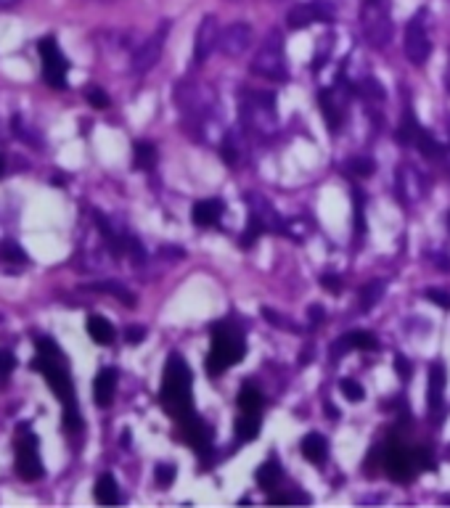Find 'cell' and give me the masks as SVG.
<instances>
[{"instance_id": "43", "label": "cell", "mask_w": 450, "mask_h": 508, "mask_svg": "<svg viewBox=\"0 0 450 508\" xmlns=\"http://www.w3.org/2000/svg\"><path fill=\"white\" fill-rule=\"evenodd\" d=\"M394 370H397V376H400V379H411L413 363L408 361L405 355H397V358H394Z\"/></svg>"}, {"instance_id": "47", "label": "cell", "mask_w": 450, "mask_h": 508, "mask_svg": "<svg viewBox=\"0 0 450 508\" xmlns=\"http://www.w3.org/2000/svg\"><path fill=\"white\" fill-rule=\"evenodd\" d=\"M323 315H326V310H323V307H320V305H313V307H310V323L318 326L320 321H323Z\"/></svg>"}, {"instance_id": "53", "label": "cell", "mask_w": 450, "mask_h": 508, "mask_svg": "<svg viewBox=\"0 0 450 508\" xmlns=\"http://www.w3.org/2000/svg\"><path fill=\"white\" fill-rule=\"evenodd\" d=\"M448 225H450V214H448Z\"/></svg>"}, {"instance_id": "45", "label": "cell", "mask_w": 450, "mask_h": 508, "mask_svg": "<svg viewBox=\"0 0 450 508\" xmlns=\"http://www.w3.org/2000/svg\"><path fill=\"white\" fill-rule=\"evenodd\" d=\"M125 339H127V344H141L143 339H146V328H143V326H130V328L125 331Z\"/></svg>"}, {"instance_id": "15", "label": "cell", "mask_w": 450, "mask_h": 508, "mask_svg": "<svg viewBox=\"0 0 450 508\" xmlns=\"http://www.w3.org/2000/svg\"><path fill=\"white\" fill-rule=\"evenodd\" d=\"M220 43V27H217V19L215 16H204L202 19V24H199V32H197V43H194V61L202 64L206 61L215 46Z\"/></svg>"}, {"instance_id": "34", "label": "cell", "mask_w": 450, "mask_h": 508, "mask_svg": "<svg viewBox=\"0 0 450 508\" xmlns=\"http://www.w3.org/2000/svg\"><path fill=\"white\" fill-rule=\"evenodd\" d=\"M0 257L9 259V262H27V252L21 249L19 244H14V241H3L0 244Z\"/></svg>"}, {"instance_id": "41", "label": "cell", "mask_w": 450, "mask_h": 508, "mask_svg": "<svg viewBox=\"0 0 450 508\" xmlns=\"http://www.w3.org/2000/svg\"><path fill=\"white\" fill-rule=\"evenodd\" d=\"M223 159L228 162V165H236L239 162V140L234 138V133H228L223 140Z\"/></svg>"}, {"instance_id": "38", "label": "cell", "mask_w": 450, "mask_h": 508, "mask_svg": "<svg viewBox=\"0 0 450 508\" xmlns=\"http://www.w3.org/2000/svg\"><path fill=\"white\" fill-rule=\"evenodd\" d=\"M85 95H88V101H90V106H95V109H109L112 106V101H109V95L98 88V85H90L88 90H85Z\"/></svg>"}, {"instance_id": "24", "label": "cell", "mask_w": 450, "mask_h": 508, "mask_svg": "<svg viewBox=\"0 0 450 508\" xmlns=\"http://www.w3.org/2000/svg\"><path fill=\"white\" fill-rule=\"evenodd\" d=\"M442 389H445V368H442V363H431V368H429V408L431 410H440Z\"/></svg>"}, {"instance_id": "19", "label": "cell", "mask_w": 450, "mask_h": 508, "mask_svg": "<svg viewBox=\"0 0 450 508\" xmlns=\"http://www.w3.org/2000/svg\"><path fill=\"white\" fill-rule=\"evenodd\" d=\"M117 392V370L114 368H103L98 370V376L93 381V398L98 408H109Z\"/></svg>"}, {"instance_id": "37", "label": "cell", "mask_w": 450, "mask_h": 508, "mask_svg": "<svg viewBox=\"0 0 450 508\" xmlns=\"http://www.w3.org/2000/svg\"><path fill=\"white\" fill-rule=\"evenodd\" d=\"M352 204H355V236H366V214H363V196L360 191L352 194Z\"/></svg>"}, {"instance_id": "23", "label": "cell", "mask_w": 450, "mask_h": 508, "mask_svg": "<svg viewBox=\"0 0 450 508\" xmlns=\"http://www.w3.org/2000/svg\"><path fill=\"white\" fill-rule=\"evenodd\" d=\"M95 500L101 503V506H117L120 503V487H117V482H114L112 474H101L98 482H95Z\"/></svg>"}, {"instance_id": "31", "label": "cell", "mask_w": 450, "mask_h": 508, "mask_svg": "<svg viewBox=\"0 0 450 508\" xmlns=\"http://www.w3.org/2000/svg\"><path fill=\"white\" fill-rule=\"evenodd\" d=\"M413 143L419 146V151H422V154H424L427 159H437V157L442 154V151H440V148H442L440 143L431 138L429 133H424V130L419 133V135H416V140H413Z\"/></svg>"}, {"instance_id": "17", "label": "cell", "mask_w": 450, "mask_h": 508, "mask_svg": "<svg viewBox=\"0 0 450 508\" xmlns=\"http://www.w3.org/2000/svg\"><path fill=\"white\" fill-rule=\"evenodd\" d=\"M422 191H424V180L422 175H419V170L411 165H400V170H397V194H400V199L408 204L419 202Z\"/></svg>"}, {"instance_id": "4", "label": "cell", "mask_w": 450, "mask_h": 508, "mask_svg": "<svg viewBox=\"0 0 450 508\" xmlns=\"http://www.w3.org/2000/svg\"><path fill=\"white\" fill-rule=\"evenodd\" d=\"M252 72L257 77L273 80V83H283L289 77L286 46H283V35L278 29H271L263 43H260V48H257V53L252 58Z\"/></svg>"}, {"instance_id": "6", "label": "cell", "mask_w": 450, "mask_h": 508, "mask_svg": "<svg viewBox=\"0 0 450 508\" xmlns=\"http://www.w3.org/2000/svg\"><path fill=\"white\" fill-rule=\"evenodd\" d=\"M40 58H43V77L51 88L56 90H64L66 88V72H69V61L66 56L61 53V48L53 37H43L38 43Z\"/></svg>"}, {"instance_id": "32", "label": "cell", "mask_w": 450, "mask_h": 508, "mask_svg": "<svg viewBox=\"0 0 450 508\" xmlns=\"http://www.w3.org/2000/svg\"><path fill=\"white\" fill-rule=\"evenodd\" d=\"M345 167H347V172H352V175H357V177H371L376 170L374 159H368V157H352V159H347V165Z\"/></svg>"}, {"instance_id": "5", "label": "cell", "mask_w": 450, "mask_h": 508, "mask_svg": "<svg viewBox=\"0 0 450 508\" xmlns=\"http://www.w3.org/2000/svg\"><path fill=\"white\" fill-rule=\"evenodd\" d=\"M241 120L254 135L260 138H273L278 133V114H276V101L273 93H244L241 101Z\"/></svg>"}, {"instance_id": "10", "label": "cell", "mask_w": 450, "mask_h": 508, "mask_svg": "<svg viewBox=\"0 0 450 508\" xmlns=\"http://www.w3.org/2000/svg\"><path fill=\"white\" fill-rule=\"evenodd\" d=\"M16 472L24 482H35L43 477V461H40L35 435H24L16 445Z\"/></svg>"}, {"instance_id": "3", "label": "cell", "mask_w": 450, "mask_h": 508, "mask_svg": "<svg viewBox=\"0 0 450 508\" xmlns=\"http://www.w3.org/2000/svg\"><path fill=\"white\" fill-rule=\"evenodd\" d=\"M360 32H363L368 46L376 48V51L389 46V40L394 35L389 0H363V6H360Z\"/></svg>"}, {"instance_id": "35", "label": "cell", "mask_w": 450, "mask_h": 508, "mask_svg": "<svg viewBox=\"0 0 450 508\" xmlns=\"http://www.w3.org/2000/svg\"><path fill=\"white\" fill-rule=\"evenodd\" d=\"M64 429H66V435H77V432L83 429V416H80L77 405L64 408Z\"/></svg>"}, {"instance_id": "18", "label": "cell", "mask_w": 450, "mask_h": 508, "mask_svg": "<svg viewBox=\"0 0 450 508\" xmlns=\"http://www.w3.org/2000/svg\"><path fill=\"white\" fill-rule=\"evenodd\" d=\"M225 204L223 199H204V202H197L194 209H191V220L202 225V228H209V225H217L223 220Z\"/></svg>"}, {"instance_id": "21", "label": "cell", "mask_w": 450, "mask_h": 508, "mask_svg": "<svg viewBox=\"0 0 450 508\" xmlns=\"http://www.w3.org/2000/svg\"><path fill=\"white\" fill-rule=\"evenodd\" d=\"M300 450L310 463H323L328 458V440L323 435H318V432H310L302 440Z\"/></svg>"}, {"instance_id": "13", "label": "cell", "mask_w": 450, "mask_h": 508, "mask_svg": "<svg viewBox=\"0 0 450 508\" xmlns=\"http://www.w3.org/2000/svg\"><path fill=\"white\" fill-rule=\"evenodd\" d=\"M331 19H334L331 3H326V0H313V3L294 6V9L289 11V16H286V24H289V29H308L310 24H315V21H331Z\"/></svg>"}, {"instance_id": "29", "label": "cell", "mask_w": 450, "mask_h": 508, "mask_svg": "<svg viewBox=\"0 0 450 508\" xmlns=\"http://www.w3.org/2000/svg\"><path fill=\"white\" fill-rule=\"evenodd\" d=\"M88 289H93V291H109V294H114L117 299H122L125 305H135V299H132V294L127 291V289L122 286V284H117V281H101V284H88Z\"/></svg>"}, {"instance_id": "11", "label": "cell", "mask_w": 450, "mask_h": 508, "mask_svg": "<svg viewBox=\"0 0 450 508\" xmlns=\"http://www.w3.org/2000/svg\"><path fill=\"white\" fill-rule=\"evenodd\" d=\"M167 32H169V21H164L154 35L141 43V48L132 53V72L135 74H146L151 66L159 61L162 51H164V40H167Z\"/></svg>"}, {"instance_id": "1", "label": "cell", "mask_w": 450, "mask_h": 508, "mask_svg": "<svg viewBox=\"0 0 450 508\" xmlns=\"http://www.w3.org/2000/svg\"><path fill=\"white\" fill-rule=\"evenodd\" d=\"M162 408L167 410L172 418H188L194 413V395H191V368L178 352H172L164 366V376H162V392H159Z\"/></svg>"}, {"instance_id": "12", "label": "cell", "mask_w": 450, "mask_h": 508, "mask_svg": "<svg viewBox=\"0 0 450 508\" xmlns=\"http://www.w3.org/2000/svg\"><path fill=\"white\" fill-rule=\"evenodd\" d=\"M384 469L387 474L397 482H408L413 480V474L416 469H422V461H419V455L408 450V447H400V445H389V450H387V458H384Z\"/></svg>"}, {"instance_id": "36", "label": "cell", "mask_w": 450, "mask_h": 508, "mask_svg": "<svg viewBox=\"0 0 450 508\" xmlns=\"http://www.w3.org/2000/svg\"><path fill=\"white\" fill-rule=\"evenodd\" d=\"M263 315H265V321H268L271 326H276V328H283V331H297V326L291 323L286 315L276 313V310H271V307H265Z\"/></svg>"}, {"instance_id": "46", "label": "cell", "mask_w": 450, "mask_h": 508, "mask_svg": "<svg viewBox=\"0 0 450 508\" xmlns=\"http://www.w3.org/2000/svg\"><path fill=\"white\" fill-rule=\"evenodd\" d=\"M271 503H310V498L308 495H271Z\"/></svg>"}, {"instance_id": "7", "label": "cell", "mask_w": 450, "mask_h": 508, "mask_svg": "<svg viewBox=\"0 0 450 508\" xmlns=\"http://www.w3.org/2000/svg\"><path fill=\"white\" fill-rule=\"evenodd\" d=\"M246 204H249V225H246L244 244H252L263 231H278V228H283L278 214L273 212V207L268 204V199H263V196H257V194H249L246 196Z\"/></svg>"}, {"instance_id": "44", "label": "cell", "mask_w": 450, "mask_h": 508, "mask_svg": "<svg viewBox=\"0 0 450 508\" xmlns=\"http://www.w3.org/2000/svg\"><path fill=\"white\" fill-rule=\"evenodd\" d=\"M357 90L363 93V95H371V98H384V90L379 88L376 80H366V83L360 80V88H357Z\"/></svg>"}, {"instance_id": "51", "label": "cell", "mask_w": 450, "mask_h": 508, "mask_svg": "<svg viewBox=\"0 0 450 508\" xmlns=\"http://www.w3.org/2000/svg\"><path fill=\"white\" fill-rule=\"evenodd\" d=\"M445 88H448V90H450V66H448V69H445Z\"/></svg>"}, {"instance_id": "9", "label": "cell", "mask_w": 450, "mask_h": 508, "mask_svg": "<svg viewBox=\"0 0 450 508\" xmlns=\"http://www.w3.org/2000/svg\"><path fill=\"white\" fill-rule=\"evenodd\" d=\"M318 103L320 111L326 117L331 133H339L342 122H345V114H347V103H350V93L347 88H342L337 83V88H326V90L318 93Z\"/></svg>"}, {"instance_id": "27", "label": "cell", "mask_w": 450, "mask_h": 508, "mask_svg": "<svg viewBox=\"0 0 450 508\" xmlns=\"http://www.w3.org/2000/svg\"><path fill=\"white\" fill-rule=\"evenodd\" d=\"M236 435L244 442L260 435V413H241V418L236 421Z\"/></svg>"}, {"instance_id": "2", "label": "cell", "mask_w": 450, "mask_h": 508, "mask_svg": "<svg viewBox=\"0 0 450 508\" xmlns=\"http://www.w3.org/2000/svg\"><path fill=\"white\" fill-rule=\"evenodd\" d=\"M212 333V347L206 352V373L209 376H220L225 368H231L236 363L244 361L246 355V342L244 331L234 326L231 321H220L209 328Z\"/></svg>"}, {"instance_id": "22", "label": "cell", "mask_w": 450, "mask_h": 508, "mask_svg": "<svg viewBox=\"0 0 450 508\" xmlns=\"http://www.w3.org/2000/svg\"><path fill=\"white\" fill-rule=\"evenodd\" d=\"M85 328H88V333H90V339H93L95 344H101V347L112 344L114 336H117L114 326L109 323L103 315H90V318H88V323H85Z\"/></svg>"}, {"instance_id": "14", "label": "cell", "mask_w": 450, "mask_h": 508, "mask_svg": "<svg viewBox=\"0 0 450 508\" xmlns=\"http://www.w3.org/2000/svg\"><path fill=\"white\" fill-rule=\"evenodd\" d=\"M252 46V27L244 24V21H234V24H228V27L220 32V43L217 48L223 51L228 58H239V56H244Z\"/></svg>"}, {"instance_id": "48", "label": "cell", "mask_w": 450, "mask_h": 508, "mask_svg": "<svg viewBox=\"0 0 450 508\" xmlns=\"http://www.w3.org/2000/svg\"><path fill=\"white\" fill-rule=\"evenodd\" d=\"M320 284H323V286H328V289H337L339 286V278H334L331 273H328V276H320Z\"/></svg>"}, {"instance_id": "50", "label": "cell", "mask_w": 450, "mask_h": 508, "mask_svg": "<svg viewBox=\"0 0 450 508\" xmlns=\"http://www.w3.org/2000/svg\"><path fill=\"white\" fill-rule=\"evenodd\" d=\"M3 175H6V159L0 157V177H3Z\"/></svg>"}, {"instance_id": "39", "label": "cell", "mask_w": 450, "mask_h": 508, "mask_svg": "<svg viewBox=\"0 0 450 508\" xmlns=\"http://www.w3.org/2000/svg\"><path fill=\"white\" fill-rule=\"evenodd\" d=\"M16 368V358L11 350H0V387L6 384V379L11 376V370Z\"/></svg>"}, {"instance_id": "26", "label": "cell", "mask_w": 450, "mask_h": 508, "mask_svg": "<svg viewBox=\"0 0 450 508\" xmlns=\"http://www.w3.org/2000/svg\"><path fill=\"white\" fill-rule=\"evenodd\" d=\"M254 477H257V484H260L263 490H273V487L278 484V480H281V463L271 458V461H265L263 466L257 469Z\"/></svg>"}, {"instance_id": "25", "label": "cell", "mask_w": 450, "mask_h": 508, "mask_svg": "<svg viewBox=\"0 0 450 508\" xmlns=\"http://www.w3.org/2000/svg\"><path fill=\"white\" fill-rule=\"evenodd\" d=\"M384 291H387L384 281H379V278H376V281H368L366 286H360V291H357V296H360V310H363V313L374 310V307L382 302Z\"/></svg>"}, {"instance_id": "33", "label": "cell", "mask_w": 450, "mask_h": 508, "mask_svg": "<svg viewBox=\"0 0 450 508\" xmlns=\"http://www.w3.org/2000/svg\"><path fill=\"white\" fill-rule=\"evenodd\" d=\"M339 389H342V395H345L350 403H360V400L366 398V389L360 387L355 379H342L339 381Z\"/></svg>"}, {"instance_id": "52", "label": "cell", "mask_w": 450, "mask_h": 508, "mask_svg": "<svg viewBox=\"0 0 450 508\" xmlns=\"http://www.w3.org/2000/svg\"><path fill=\"white\" fill-rule=\"evenodd\" d=\"M95 3H114V0H95Z\"/></svg>"}, {"instance_id": "30", "label": "cell", "mask_w": 450, "mask_h": 508, "mask_svg": "<svg viewBox=\"0 0 450 508\" xmlns=\"http://www.w3.org/2000/svg\"><path fill=\"white\" fill-rule=\"evenodd\" d=\"M157 165V148L151 143H135V167L138 170H151Z\"/></svg>"}, {"instance_id": "20", "label": "cell", "mask_w": 450, "mask_h": 508, "mask_svg": "<svg viewBox=\"0 0 450 508\" xmlns=\"http://www.w3.org/2000/svg\"><path fill=\"white\" fill-rule=\"evenodd\" d=\"M379 342L371 331H350L347 336H342L337 344H334V355L347 350H376Z\"/></svg>"}, {"instance_id": "8", "label": "cell", "mask_w": 450, "mask_h": 508, "mask_svg": "<svg viewBox=\"0 0 450 508\" xmlns=\"http://www.w3.org/2000/svg\"><path fill=\"white\" fill-rule=\"evenodd\" d=\"M403 51H405V56H408V61L416 64V66L427 64V58L431 56V40H429L427 27H424L422 14H419V16H413L411 21H408V27H405Z\"/></svg>"}, {"instance_id": "40", "label": "cell", "mask_w": 450, "mask_h": 508, "mask_svg": "<svg viewBox=\"0 0 450 508\" xmlns=\"http://www.w3.org/2000/svg\"><path fill=\"white\" fill-rule=\"evenodd\" d=\"M154 477H157V482H159L162 487H167V484L175 482L178 469H175V463H159V466H157V472H154Z\"/></svg>"}, {"instance_id": "16", "label": "cell", "mask_w": 450, "mask_h": 508, "mask_svg": "<svg viewBox=\"0 0 450 508\" xmlns=\"http://www.w3.org/2000/svg\"><path fill=\"white\" fill-rule=\"evenodd\" d=\"M180 424H183V435H186L188 445H191L202 458H206L209 450H212V435H209V429H206L204 421H202L197 413H191V416L183 418Z\"/></svg>"}, {"instance_id": "28", "label": "cell", "mask_w": 450, "mask_h": 508, "mask_svg": "<svg viewBox=\"0 0 450 508\" xmlns=\"http://www.w3.org/2000/svg\"><path fill=\"white\" fill-rule=\"evenodd\" d=\"M239 408H241V413H260L263 410V395L254 387H244L239 395Z\"/></svg>"}, {"instance_id": "49", "label": "cell", "mask_w": 450, "mask_h": 508, "mask_svg": "<svg viewBox=\"0 0 450 508\" xmlns=\"http://www.w3.org/2000/svg\"><path fill=\"white\" fill-rule=\"evenodd\" d=\"M21 0H0V9H14V6H19Z\"/></svg>"}, {"instance_id": "42", "label": "cell", "mask_w": 450, "mask_h": 508, "mask_svg": "<svg viewBox=\"0 0 450 508\" xmlns=\"http://www.w3.org/2000/svg\"><path fill=\"white\" fill-rule=\"evenodd\" d=\"M424 296L429 299V302H434V305L445 307V310H450V294L448 291H442V289H427L424 291Z\"/></svg>"}]
</instances>
